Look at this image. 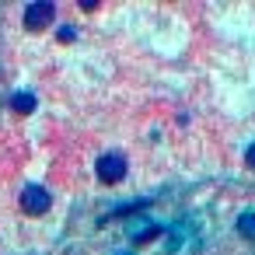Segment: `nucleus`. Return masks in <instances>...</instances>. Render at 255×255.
<instances>
[{"label":"nucleus","mask_w":255,"mask_h":255,"mask_svg":"<svg viewBox=\"0 0 255 255\" xmlns=\"http://www.w3.org/2000/svg\"><path fill=\"white\" fill-rule=\"evenodd\" d=\"M98 178H102L105 185L123 182V178H126V161H123L119 154H105V157H98Z\"/></svg>","instance_id":"nucleus-2"},{"label":"nucleus","mask_w":255,"mask_h":255,"mask_svg":"<svg viewBox=\"0 0 255 255\" xmlns=\"http://www.w3.org/2000/svg\"><path fill=\"white\" fill-rule=\"evenodd\" d=\"M123 255H129V252H123Z\"/></svg>","instance_id":"nucleus-9"},{"label":"nucleus","mask_w":255,"mask_h":255,"mask_svg":"<svg viewBox=\"0 0 255 255\" xmlns=\"http://www.w3.org/2000/svg\"><path fill=\"white\" fill-rule=\"evenodd\" d=\"M11 109L21 112V116H28V112H35V98H32L28 91H18V95L11 98Z\"/></svg>","instance_id":"nucleus-4"},{"label":"nucleus","mask_w":255,"mask_h":255,"mask_svg":"<svg viewBox=\"0 0 255 255\" xmlns=\"http://www.w3.org/2000/svg\"><path fill=\"white\" fill-rule=\"evenodd\" d=\"M53 14H56V7L49 4V0H35V4L25 7V28L28 32H42L53 21Z\"/></svg>","instance_id":"nucleus-1"},{"label":"nucleus","mask_w":255,"mask_h":255,"mask_svg":"<svg viewBox=\"0 0 255 255\" xmlns=\"http://www.w3.org/2000/svg\"><path fill=\"white\" fill-rule=\"evenodd\" d=\"M70 39H74V28H70V25H67V28H60V42H70Z\"/></svg>","instance_id":"nucleus-8"},{"label":"nucleus","mask_w":255,"mask_h":255,"mask_svg":"<svg viewBox=\"0 0 255 255\" xmlns=\"http://www.w3.org/2000/svg\"><path fill=\"white\" fill-rule=\"evenodd\" d=\"M49 192L42 189V185H28L25 192H21V206H25V213H32V217H39V213H46L49 210Z\"/></svg>","instance_id":"nucleus-3"},{"label":"nucleus","mask_w":255,"mask_h":255,"mask_svg":"<svg viewBox=\"0 0 255 255\" xmlns=\"http://www.w3.org/2000/svg\"><path fill=\"white\" fill-rule=\"evenodd\" d=\"M161 234V224H147V227H136L133 231V245H147L150 238H157Z\"/></svg>","instance_id":"nucleus-5"},{"label":"nucleus","mask_w":255,"mask_h":255,"mask_svg":"<svg viewBox=\"0 0 255 255\" xmlns=\"http://www.w3.org/2000/svg\"><path fill=\"white\" fill-rule=\"evenodd\" d=\"M238 234L255 238V213H241V217H238Z\"/></svg>","instance_id":"nucleus-6"},{"label":"nucleus","mask_w":255,"mask_h":255,"mask_svg":"<svg viewBox=\"0 0 255 255\" xmlns=\"http://www.w3.org/2000/svg\"><path fill=\"white\" fill-rule=\"evenodd\" d=\"M245 161H248V168H252V171H255V143H252V147H248V150H245Z\"/></svg>","instance_id":"nucleus-7"}]
</instances>
